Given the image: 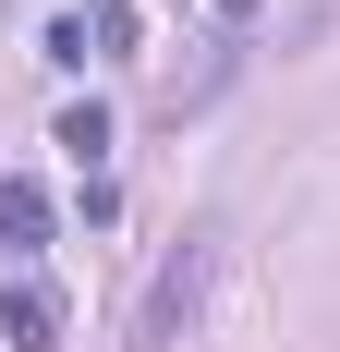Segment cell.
Returning a JSON list of instances; mask_svg holds the SVG:
<instances>
[{
  "label": "cell",
  "instance_id": "277c9868",
  "mask_svg": "<svg viewBox=\"0 0 340 352\" xmlns=\"http://www.w3.org/2000/svg\"><path fill=\"white\" fill-rule=\"evenodd\" d=\"M73 25H85V61H122L134 49V0H85Z\"/></svg>",
  "mask_w": 340,
  "mask_h": 352
},
{
  "label": "cell",
  "instance_id": "8992f818",
  "mask_svg": "<svg viewBox=\"0 0 340 352\" xmlns=\"http://www.w3.org/2000/svg\"><path fill=\"white\" fill-rule=\"evenodd\" d=\"M219 12H255V0H219Z\"/></svg>",
  "mask_w": 340,
  "mask_h": 352
},
{
  "label": "cell",
  "instance_id": "7a4b0ae2",
  "mask_svg": "<svg viewBox=\"0 0 340 352\" xmlns=\"http://www.w3.org/2000/svg\"><path fill=\"white\" fill-rule=\"evenodd\" d=\"M0 243H12V255H36V243H49V195H36L25 170L0 182Z\"/></svg>",
  "mask_w": 340,
  "mask_h": 352
},
{
  "label": "cell",
  "instance_id": "5b68a950",
  "mask_svg": "<svg viewBox=\"0 0 340 352\" xmlns=\"http://www.w3.org/2000/svg\"><path fill=\"white\" fill-rule=\"evenodd\" d=\"M49 146H73V158L98 170V146H109V109H98V98H73V109H61V134H49Z\"/></svg>",
  "mask_w": 340,
  "mask_h": 352
},
{
  "label": "cell",
  "instance_id": "3957f363",
  "mask_svg": "<svg viewBox=\"0 0 340 352\" xmlns=\"http://www.w3.org/2000/svg\"><path fill=\"white\" fill-rule=\"evenodd\" d=\"M0 328H12V352H49V340H61V304H49V292H12V304H0Z\"/></svg>",
  "mask_w": 340,
  "mask_h": 352
},
{
  "label": "cell",
  "instance_id": "6da1fadb",
  "mask_svg": "<svg viewBox=\"0 0 340 352\" xmlns=\"http://www.w3.org/2000/svg\"><path fill=\"white\" fill-rule=\"evenodd\" d=\"M195 292H206V243H182L158 280H146V304H134V352H170V340H182V328H195Z\"/></svg>",
  "mask_w": 340,
  "mask_h": 352
}]
</instances>
